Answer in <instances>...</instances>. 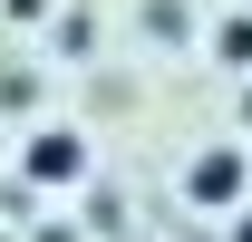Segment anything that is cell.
<instances>
[{
  "label": "cell",
  "instance_id": "cell-1",
  "mask_svg": "<svg viewBox=\"0 0 252 242\" xmlns=\"http://www.w3.org/2000/svg\"><path fill=\"white\" fill-rule=\"evenodd\" d=\"M20 175H30V184H78V175H88V136H78V126H49V136H30Z\"/></svg>",
  "mask_w": 252,
  "mask_h": 242
},
{
  "label": "cell",
  "instance_id": "cell-2",
  "mask_svg": "<svg viewBox=\"0 0 252 242\" xmlns=\"http://www.w3.org/2000/svg\"><path fill=\"white\" fill-rule=\"evenodd\" d=\"M243 175H252V165H243L233 146H204V155H194V175H185V204L233 213V204H243Z\"/></svg>",
  "mask_w": 252,
  "mask_h": 242
},
{
  "label": "cell",
  "instance_id": "cell-3",
  "mask_svg": "<svg viewBox=\"0 0 252 242\" xmlns=\"http://www.w3.org/2000/svg\"><path fill=\"white\" fill-rule=\"evenodd\" d=\"M214 49H223L233 68H252V20H223V30H214Z\"/></svg>",
  "mask_w": 252,
  "mask_h": 242
},
{
  "label": "cell",
  "instance_id": "cell-4",
  "mask_svg": "<svg viewBox=\"0 0 252 242\" xmlns=\"http://www.w3.org/2000/svg\"><path fill=\"white\" fill-rule=\"evenodd\" d=\"M233 242H252V213H243V223H233Z\"/></svg>",
  "mask_w": 252,
  "mask_h": 242
}]
</instances>
